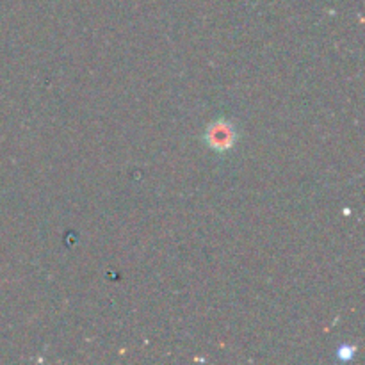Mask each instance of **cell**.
<instances>
[{"label": "cell", "instance_id": "6da1fadb", "mask_svg": "<svg viewBox=\"0 0 365 365\" xmlns=\"http://www.w3.org/2000/svg\"><path fill=\"white\" fill-rule=\"evenodd\" d=\"M209 139L216 148H228L234 143V132L227 123H217L210 128Z\"/></svg>", "mask_w": 365, "mask_h": 365}]
</instances>
